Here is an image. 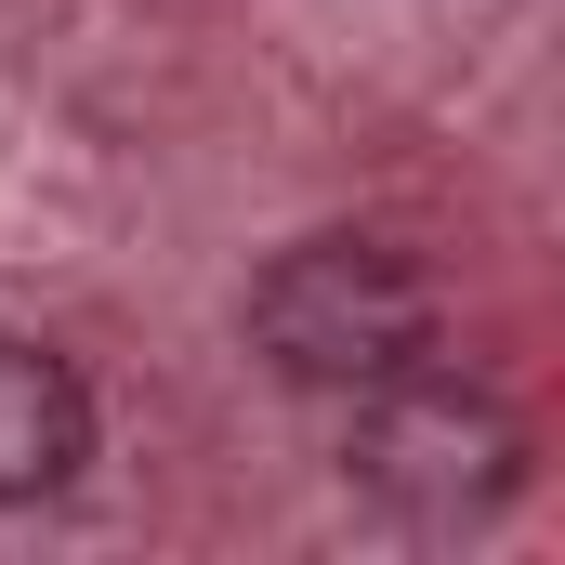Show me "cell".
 <instances>
[{
  "label": "cell",
  "mask_w": 565,
  "mask_h": 565,
  "mask_svg": "<svg viewBox=\"0 0 565 565\" xmlns=\"http://www.w3.org/2000/svg\"><path fill=\"white\" fill-rule=\"evenodd\" d=\"M250 355L289 395H369L434 355V277L382 237H302L250 277Z\"/></svg>",
  "instance_id": "6da1fadb"
},
{
  "label": "cell",
  "mask_w": 565,
  "mask_h": 565,
  "mask_svg": "<svg viewBox=\"0 0 565 565\" xmlns=\"http://www.w3.org/2000/svg\"><path fill=\"white\" fill-rule=\"evenodd\" d=\"M342 473L395 513V526H487L513 487H526V422L487 395V382H447V369H395L369 395H342Z\"/></svg>",
  "instance_id": "7a4b0ae2"
},
{
  "label": "cell",
  "mask_w": 565,
  "mask_h": 565,
  "mask_svg": "<svg viewBox=\"0 0 565 565\" xmlns=\"http://www.w3.org/2000/svg\"><path fill=\"white\" fill-rule=\"evenodd\" d=\"M93 473V395L66 355L0 342V513H40Z\"/></svg>",
  "instance_id": "3957f363"
}]
</instances>
